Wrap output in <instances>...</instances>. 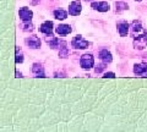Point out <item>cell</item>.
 <instances>
[{
  "mask_svg": "<svg viewBox=\"0 0 147 132\" xmlns=\"http://www.w3.org/2000/svg\"><path fill=\"white\" fill-rule=\"evenodd\" d=\"M53 27H54V23L52 21H45L39 26V32L40 33H44V34H52Z\"/></svg>",
  "mask_w": 147,
  "mask_h": 132,
  "instance_id": "4fadbf2b",
  "label": "cell"
},
{
  "mask_svg": "<svg viewBox=\"0 0 147 132\" xmlns=\"http://www.w3.org/2000/svg\"><path fill=\"white\" fill-rule=\"evenodd\" d=\"M85 1H91V0H85Z\"/></svg>",
  "mask_w": 147,
  "mask_h": 132,
  "instance_id": "cb8c5ba5",
  "label": "cell"
},
{
  "mask_svg": "<svg viewBox=\"0 0 147 132\" xmlns=\"http://www.w3.org/2000/svg\"><path fill=\"white\" fill-rule=\"evenodd\" d=\"M94 65V58L92 54H84L80 59V66L84 70H90Z\"/></svg>",
  "mask_w": 147,
  "mask_h": 132,
  "instance_id": "3957f363",
  "label": "cell"
},
{
  "mask_svg": "<svg viewBox=\"0 0 147 132\" xmlns=\"http://www.w3.org/2000/svg\"><path fill=\"white\" fill-rule=\"evenodd\" d=\"M16 77H18V78H20V77H24V76H22V74H21L20 71L16 70Z\"/></svg>",
  "mask_w": 147,
  "mask_h": 132,
  "instance_id": "603a6c76",
  "label": "cell"
},
{
  "mask_svg": "<svg viewBox=\"0 0 147 132\" xmlns=\"http://www.w3.org/2000/svg\"><path fill=\"white\" fill-rule=\"evenodd\" d=\"M44 39H45V43H47L52 49H59V47H60V40H59L57 37H54L53 33L45 34Z\"/></svg>",
  "mask_w": 147,
  "mask_h": 132,
  "instance_id": "ba28073f",
  "label": "cell"
},
{
  "mask_svg": "<svg viewBox=\"0 0 147 132\" xmlns=\"http://www.w3.org/2000/svg\"><path fill=\"white\" fill-rule=\"evenodd\" d=\"M71 45L75 49H87L91 45V43L87 42V40L84 37H82L81 34H77V36H75V37L72 38Z\"/></svg>",
  "mask_w": 147,
  "mask_h": 132,
  "instance_id": "7a4b0ae2",
  "label": "cell"
},
{
  "mask_svg": "<svg viewBox=\"0 0 147 132\" xmlns=\"http://www.w3.org/2000/svg\"><path fill=\"white\" fill-rule=\"evenodd\" d=\"M114 6H115V12L117 13H120L123 11L129 10V5L124 1H117L115 4H114Z\"/></svg>",
  "mask_w": 147,
  "mask_h": 132,
  "instance_id": "ac0fdd59",
  "label": "cell"
},
{
  "mask_svg": "<svg viewBox=\"0 0 147 132\" xmlns=\"http://www.w3.org/2000/svg\"><path fill=\"white\" fill-rule=\"evenodd\" d=\"M53 15H54V17H55L57 20L63 21V20H65L66 17H67V11L63 10V9H58V10H54Z\"/></svg>",
  "mask_w": 147,
  "mask_h": 132,
  "instance_id": "e0dca14e",
  "label": "cell"
},
{
  "mask_svg": "<svg viewBox=\"0 0 147 132\" xmlns=\"http://www.w3.org/2000/svg\"><path fill=\"white\" fill-rule=\"evenodd\" d=\"M103 77L104 78H114V77H115V74H114V72H105Z\"/></svg>",
  "mask_w": 147,
  "mask_h": 132,
  "instance_id": "7402d4cb",
  "label": "cell"
},
{
  "mask_svg": "<svg viewBox=\"0 0 147 132\" xmlns=\"http://www.w3.org/2000/svg\"><path fill=\"white\" fill-rule=\"evenodd\" d=\"M130 28H131V34L134 36H136V32L139 33V32H141L142 29H144V27H142V23H141V21H139V20H134L131 22V25H130Z\"/></svg>",
  "mask_w": 147,
  "mask_h": 132,
  "instance_id": "9a60e30c",
  "label": "cell"
},
{
  "mask_svg": "<svg viewBox=\"0 0 147 132\" xmlns=\"http://www.w3.org/2000/svg\"><path fill=\"white\" fill-rule=\"evenodd\" d=\"M82 11V5L80 0H74L69 5V15L71 16H79Z\"/></svg>",
  "mask_w": 147,
  "mask_h": 132,
  "instance_id": "277c9868",
  "label": "cell"
},
{
  "mask_svg": "<svg viewBox=\"0 0 147 132\" xmlns=\"http://www.w3.org/2000/svg\"><path fill=\"white\" fill-rule=\"evenodd\" d=\"M91 7L99 12H107L110 10V5L107 1H93L91 3Z\"/></svg>",
  "mask_w": 147,
  "mask_h": 132,
  "instance_id": "5b68a950",
  "label": "cell"
},
{
  "mask_svg": "<svg viewBox=\"0 0 147 132\" xmlns=\"http://www.w3.org/2000/svg\"><path fill=\"white\" fill-rule=\"evenodd\" d=\"M20 27H21V29L24 32H32L34 29V26L32 25L31 21H22V23L20 25Z\"/></svg>",
  "mask_w": 147,
  "mask_h": 132,
  "instance_id": "d6986e66",
  "label": "cell"
},
{
  "mask_svg": "<svg viewBox=\"0 0 147 132\" xmlns=\"http://www.w3.org/2000/svg\"><path fill=\"white\" fill-rule=\"evenodd\" d=\"M25 43L30 49H39L40 48V39L38 37H36V36H31V37L26 38Z\"/></svg>",
  "mask_w": 147,
  "mask_h": 132,
  "instance_id": "8992f818",
  "label": "cell"
},
{
  "mask_svg": "<svg viewBox=\"0 0 147 132\" xmlns=\"http://www.w3.org/2000/svg\"><path fill=\"white\" fill-rule=\"evenodd\" d=\"M98 55H99V59L102 60V62L104 64H110L113 61V55L108 49H100Z\"/></svg>",
  "mask_w": 147,
  "mask_h": 132,
  "instance_id": "8fae6325",
  "label": "cell"
},
{
  "mask_svg": "<svg viewBox=\"0 0 147 132\" xmlns=\"http://www.w3.org/2000/svg\"><path fill=\"white\" fill-rule=\"evenodd\" d=\"M105 65H107V64H104V62H103L102 65H99L98 67H96V69H94V71L97 72V74H99V72H102V71L105 69Z\"/></svg>",
  "mask_w": 147,
  "mask_h": 132,
  "instance_id": "44dd1931",
  "label": "cell"
},
{
  "mask_svg": "<svg viewBox=\"0 0 147 132\" xmlns=\"http://www.w3.org/2000/svg\"><path fill=\"white\" fill-rule=\"evenodd\" d=\"M136 1H141V0H136Z\"/></svg>",
  "mask_w": 147,
  "mask_h": 132,
  "instance_id": "d4e9b609",
  "label": "cell"
},
{
  "mask_svg": "<svg viewBox=\"0 0 147 132\" xmlns=\"http://www.w3.org/2000/svg\"><path fill=\"white\" fill-rule=\"evenodd\" d=\"M69 56V49L66 47L65 40H60V47H59V58L65 59Z\"/></svg>",
  "mask_w": 147,
  "mask_h": 132,
  "instance_id": "2e32d148",
  "label": "cell"
},
{
  "mask_svg": "<svg viewBox=\"0 0 147 132\" xmlns=\"http://www.w3.org/2000/svg\"><path fill=\"white\" fill-rule=\"evenodd\" d=\"M134 74L140 77H147V64H136L134 66Z\"/></svg>",
  "mask_w": 147,
  "mask_h": 132,
  "instance_id": "30bf717a",
  "label": "cell"
},
{
  "mask_svg": "<svg viewBox=\"0 0 147 132\" xmlns=\"http://www.w3.org/2000/svg\"><path fill=\"white\" fill-rule=\"evenodd\" d=\"M32 72L36 77H45V72H44V67L40 62H34L32 66Z\"/></svg>",
  "mask_w": 147,
  "mask_h": 132,
  "instance_id": "7c38bea8",
  "label": "cell"
},
{
  "mask_svg": "<svg viewBox=\"0 0 147 132\" xmlns=\"http://www.w3.org/2000/svg\"><path fill=\"white\" fill-rule=\"evenodd\" d=\"M18 16H20L21 21H31L32 17H33V12L32 10H30L28 7H21L18 10Z\"/></svg>",
  "mask_w": 147,
  "mask_h": 132,
  "instance_id": "9c48e42d",
  "label": "cell"
},
{
  "mask_svg": "<svg viewBox=\"0 0 147 132\" xmlns=\"http://www.w3.org/2000/svg\"><path fill=\"white\" fill-rule=\"evenodd\" d=\"M117 28L120 37H126L127 33L130 32V23H127L126 21H120L117 23Z\"/></svg>",
  "mask_w": 147,
  "mask_h": 132,
  "instance_id": "52a82bcc",
  "label": "cell"
},
{
  "mask_svg": "<svg viewBox=\"0 0 147 132\" xmlns=\"http://www.w3.org/2000/svg\"><path fill=\"white\" fill-rule=\"evenodd\" d=\"M132 44L136 50H144L147 47V31H144L141 34L135 36Z\"/></svg>",
  "mask_w": 147,
  "mask_h": 132,
  "instance_id": "6da1fadb",
  "label": "cell"
},
{
  "mask_svg": "<svg viewBox=\"0 0 147 132\" xmlns=\"http://www.w3.org/2000/svg\"><path fill=\"white\" fill-rule=\"evenodd\" d=\"M16 64H22L24 62V53H22L20 47H16V58H15Z\"/></svg>",
  "mask_w": 147,
  "mask_h": 132,
  "instance_id": "ffe728a7",
  "label": "cell"
},
{
  "mask_svg": "<svg viewBox=\"0 0 147 132\" xmlns=\"http://www.w3.org/2000/svg\"><path fill=\"white\" fill-rule=\"evenodd\" d=\"M55 31H57V33L59 36H66V34H70L72 32V28L70 25H66V23H63V25H59L57 28H55Z\"/></svg>",
  "mask_w": 147,
  "mask_h": 132,
  "instance_id": "5bb4252c",
  "label": "cell"
}]
</instances>
